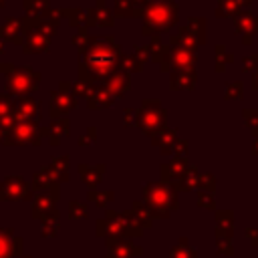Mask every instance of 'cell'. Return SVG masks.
<instances>
[{
  "instance_id": "f907efd6",
  "label": "cell",
  "mask_w": 258,
  "mask_h": 258,
  "mask_svg": "<svg viewBox=\"0 0 258 258\" xmlns=\"http://www.w3.org/2000/svg\"><path fill=\"white\" fill-rule=\"evenodd\" d=\"M198 206L206 208V210H214V194L210 191H198Z\"/></svg>"
},
{
  "instance_id": "8d00e7d4",
  "label": "cell",
  "mask_w": 258,
  "mask_h": 258,
  "mask_svg": "<svg viewBox=\"0 0 258 258\" xmlns=\"http://www.w3.org/2000/svg\"><path fill=\"white\" fill-rule=\"evenodd\" d=\"M214 54H216V67H214V69H216V73H224V71H226V67L234 60V56L226 50V46H224V44H216V46H214Z\"/></svg>"
},
{
  "instance_id": "30bf717a",
  "label": "cell",
  "mask_w": 258,
  "mask_h": 258,
  "mask_svg": "<svg viewBox=\"0 0 258 258\" xmlns=\"http://www.w3.org/2000/svg\"><path fill=\"white\" fill-rule=\"evenodd\" d=\"M12 119L14 121H34L40 119V101L32 97H16L12 99Z\"/></svg>"
},
{
  "instance_id": "6125c7cd",
  "label": "cell",
  "mask_w": 258,
  "mask_h": 258,
  "mask_svg": "<svg viewBox=\"0 0 258 258\" xmlns=\"http://www.w3.org/2000/svg\"><path fill=\"white\" fill-rule=\"evenodd\" d=\"M2 52H4V40L0 38V54H2Z\"/></svg>"
},
{
  "instance_id": "e0dca14e",
  "label": "cell",
  "mask_w": 258,
  "mask_h": 258,
  "mask_svg": "<svg viewBox=\"0 0 258 258\" xmlns=\"http://www.w3.org/2000/svg\"><path fill=\"white\" fill-rule=\"evenodd\" d=\"M87 12V28L89 26H113V12L107 8L105 0H97L95 6H91Z\"/></svg>"
},
{
  "instance_id": "b9f144b4",
  "label": "cell",
  "mask_w": 258,
  "mask_h": 258,
  "mask_svg": "<svg viewBox=\"0 0 258 258\" xmlns=\"http://www.w3.org/2000/svg\"><path fill=\"white\" fill-rule=\"evenodd\" d=\"M71 42L75 44V48L79 50V54H83V52L87 50V46H89V32H87V26L79 28V32H75V36H73Z\"/></svg>"
},
{
  "instance_id": "60d3db41",
  "label": "cell",
  "mask_w": 258,
  "mask_h": 258,
  "mask_svg": "<svg viewBox=\"0 0 258 258\" xmlns=\"http://www.w3.org/2000/svg\"><path fill=\"white\" fill-rule=\"evenodd\" d=\"M242 119H244L246 127H250L252 135L258 137V109H244L242 111Z\"/></svg>"
},
{
  "instance_id": "ac0fdd59",
  "label": "cell",
  "mask_w": 258,
  "mask_h": 258,
  "mask_svg": "<svg viewBox=\"0 0 258 258\" xmlns=\"http://www.w3.org/2000/svg\"><path fill=\"white\" fill-rule=\"evenodd\" d=\"M22 238H14L12 230L0 228V258H18L22 256Z\"/></svg>"
},
{
  "instance_id": "e7e4bbea",
  "label": "cell",
  "mask_w": 258,
  "mask_h": 258,
  "mask_svg": "<svg viewBox=\"0 0 258 258\" xmlns=\"http://www.w3.org/2000/svg\"><path fill=\"white\" fill-rule=\"evenodd\" d=\"M18 258H28V256H18Z\"/></svg>"
},
{
  "instance_id": "7402d4cb",
  "label": "cell",
  "mask_w": 258,
  "mask_h": 258,
  "mask_svg": "<svg viewBox=\"0 0 258 258\" xmlns=\"http://www.w3.org/2000/svg\"><path fill=\"white\" fill-rule=\"evenodd\" d=\"M149 52H151V60L159 64L161 71H171L169 69V56H171V46L163 44L159 38H153L149 44Z\"/></svg>"
},
{
  "instance_id": "db71d44e",
  "label": "cell",
  "mask_w": 258,
  "mask_h": 258,
  "mask_svg": "<svg viewBox=\"0 0 258 258\" xmlns=\"http://www.w3.org/2000/svg\"><path fill=\"white\" fill-rule=\"evenodd\" d=\"M95 135H97V131H95V127H89V131H87V135H83V137H79V145H83V147H87V145H93V143H95Z\"/></svg>"
},
{
  "instance_id": "484cf974",
  "label": "cell",
  "mask_w": 258,
  "mask_h": 258,
  "mask_svg": "<svg viewBox=\"0 0 258 258\" xmlns=\"http://www.w3.org/2000/svg\"><path fill=\"white\" fill-rule=\"evenodd\" d=\"M169 46H171V48H187V50H196L200 44H198L196 38L189 34V30H187L185 26H181V28H177L175 34L169 36Z\"/></svg>"
},
{
  "instance_id": "6da1fadb",
  "label": "cell",
  "mask_w": 258,
  "mask_h": 258,
  "mask_svg": "<svg viewBox=\"0 0 258 258\" xmlns=\"http://www.w3.org/2000/svg\"><path fill=\"white\" fill-rule=\"evenodd\" d=\"M79 56V81L97 85V81H103L107 75L119 71V60L123 52L113 36H99L89 38L87 50Z\"/></svg>"
},
{
  "instance_id": "94428289",
  "label": "cell",
  "mask_w": 258,
  "mask_h": 258,
  "mask_svg": "<svg viewBox=\"0 0 258 258\" xmlns=\"http://www.w3.org/2000/svg\"><path fill=\"white\" fill-rule=\"evenodd\" d=\"M240 2H242V6H250L254 0H240Z\"/></svg>"
},
{
  "instance_id": "9f6ffc18",
  "label": "cell",
  "mask_w": 258,
  "mask_h": 258,
  "mask_svg": "<svg viewBox=\"0 0 258 258\" xmlns=\"http://www.w3.org/2000/svg\"><path fill=\"white\" fill-rule=\"evenodd\" d=\"M246 238L252 240L254 246H258V230L256 228H246Z\"/></svg>"
},
{
  "instance_id": "8fae6325",
  "label": "cell",
  "mask_w": 258,
  "mask_h": 258,
  "mask_svg": "<svg viewBox=\"0 0 258 258\" xmlns=\"http://www.w3.org/2000/svg\"><path fill=\"white\" fill-rule=\"evenodd\" d=\"M234 26H236V34L242 36V42L246 46H250L252 40H254V34L258 32V16H254L250 10L242 8L234 16Z\"/></svg>"
},
{
  "instance_id": "f5cc1de1",
  "label": "cell",
  "mask_w": 258,
  "mask_h": 258,
  "mask_svg": "<svg viewBox=\"0 0 258 258\" xmlns=\"http://www.w3.org/2000/svg\"><path fill=\"white\" fill-rule=\"evenodd\" d=\"M216 244H218V252L220 254H232L234 252L232 238H216Z\"/></svg>"
},
{
  "instance_id": "1f68e13d",
  "label": "cell",
  "mask_w": 258,
  "mask_h": 258,
  "mask_svg": "<svg viewBox=\"0 0 258 258\" xmlns=\"http://www.w3.org/2000/svg\"><path fill=\"white\" fill-rule=\"evenodd\" d=\"M242 10L240 0H218L216 4V16L218 18H234Z\"/></svg>"
},
{
  "instance_id": "83f0119b",
  "label": "cell",
  "mask_w": 258,
  "mask_h": 258,
  "mask_svg": "<svg viewBox=\"0 0 258 258\" xmlns=\"http://www.w3.org/2000/svg\"><path fill=\"white\" fill-rule=\"evenodd\" d=\"M22 6H24V12H26V18L32 20V22H38L50 10L48 0H24Z\"/></svg>"
},
{
  "instance_id": "7dc6e473",
  "label": "cell",
  "mask_w": 258,
  "mask_h": 258,
  "mask_svg": "<svg viewBox=\"0 0 258 258\" xmlns=\"http://www.w3.org/2000/svg\"><path fill=\"white\" fill-rule=\"evenodd\" d=\"M12 117V99L8 93H0V119Z\"/></svg>"
},
{
  "instance_id": "bcb514c9",
  "label": "cell",
  "mask_w": 258,
  "mask_h": 258,
  "mask_svg": "<svg viewBox=\"0 0 258 258\" xmlns=\"http://www.w3.org/2000/svg\"><path fill=\"white\" fill-rule=\"evenodd\" d=\"M133 60L143 69V64L151 58V52H149V46H135V50H133Z\"/></svg>"
},
{
  "instance_id": "11a10c76",
  "label": "cell",
  "mask_w": 258,
  "mask_h": 258,
  "mask_svg": "<svg viewBox=\"0 0 258 258\" xmlns=\"http://www.w3.org/2000/svg\"><path fill=\"white\" fill-rule=\"evenodd\" d=\"M133 6H135V10H137V16H141V12H143V8L149 4V2H153V0H129Z\"/></svg>"
},
{
  "instance_id": "7a4b0ae2",
  "label": "cell",
  "mask_w": 258,
  "mask_h": 258,
  "mask_svg": "<svg viewBox=\"0 0 258 258\" xmlns=\"http://www.w3.org/2000/svg\"><path fill=\"white\" fill-rule=\"evenodd\" d=\"M141 18H143L141 32L145 36L159 38L161 32H167L169 28L177 24L179 6L175 0H153L143 8Z\"/></svg>"
},
{
  "instance_id": "c3c4849f",
  "label": "cell",
  "mask_w": 258,
  "mask_h": 258,
  "mask_svg": "<svg viewBox=\"0 0 258 258\" xmlns=\"http://www.w3.org/2000/svg\"><path fill=\"white\" fill-rule=\"evenodd\" d=\"M198 187H200L202 191H210V194H214V189H216V179H214V175H212V173H204V175H200V183H198Z\"/></svg>"
},
{
  "instance_id": "f6af8a7d",
  "label": "cell",
  "mask_w": 258,
  "mask_h": 258,
  "mask_svg": "<svg viewBox=\"0 0 258 258\" xmlns=\"http://www.w3.org/2000/svg\"><path fill=\"white\" fill-rule=\"evenodd\" d=\"M97 85H93V83H85V81H77L75 85H73V95H75V99L77 97H89L91 93H93V89H95Z\"/></svg>"
},
{
  "instance_id": "d6986e66",
  "label": "cell",
  "mask_w": 258,
  "mask_h": 258,
  "mask_svg": "<svg viewBox=\"0 0 258 258\" xmlns=\"http://www.w3.org/2000/svg\"><path fill=\"white\" fill-rule=\"evenodd\" d=\"M187 167H189V163H187L185 157H175L173 161L161 165V181L169 183V185L177 183L183 177V173L187 171Z\"/></svg>"
},
{
  "instance_id": "4fadbf2b",
  "label": "cell",
  "mask_w": 258,
  "mask_h": 258,
  "mask_svg": "<svg viewBox=\"0 0 258 258\" xmlns=\"http://www.w3.org/2000/svg\"><path fill=\"white\" fill-rule=\"evenodd\" d=\"M56 198H58V185H54V187L48 189V191H38V194L34 196V200H32V208H30L32 218L42 220L46 214H50L52 210H56V208H54Z\"/></svg>"
},
{
  "instance_id": "7bdbcfd3",
  "label": "cell",
  "mask_w": 258,
  "mask_h": 258,
  "mask_svg": "<svg viewBox=\"0 0 258 258\" xmlns=\"http://www.w3.org/2000/svg\"><path fill=\"white\" fill-rule=\"evenodd\" d=\"M113 198H115L113 191H95V189H89V200L95 202V204L101 206V208H105Z\"/></svg>"
},
{
  "instance_id": "44dd1931",
  "label": "cell",
  "mask_w": 258,
  "mask_h": 258,
  "mask_svg": "<svg viewBox=\"0 0 258 258\" xmlns=\"http://www.w3.org/2000/svg\"><path fill=\"white\" fill-rule=\"evenodd\" d=\"M196 71L185 69V71H171L169 77V87L173 91H191L196 87Z\"/></svg>"
},
{
  "instance_id": "277c9868",
  "label": "cell",
  "mask_w": 258,
  "mask_h": 258,
  "mask_svg": "<svg viewBox=\"0 0 258 258\" xmlns=\"http://www.w3.org/2000/svg\"><path fill=\"white\" fill-rule=\"evenodd\" d=\"M97 236H109V238H137L141 236L143 228L135 222L131 212H107L103 220L95 226Z\"/></svg>"
},
{
  "instance_id": "4dcf8cb0",
  "label": "cell",
  "mask_w": 258,
  "mask_h": 258,
  "mask_svg": "<svg viewBox=\"0 0 258 258\" xmlns=\"http://www.w3.org/2000/svg\"><path fill=\"white\" fill-rule=\"evenodd\" d=\"M54 185H58V183H54V179H52V175H50V169H48V165H46V167H42V169H38V171L34 173L30 187H32L34 191H48V189H52Z\"/></svg>"
},
{
  "instance_id": "8992f818",
  "label": "cell",
  "mask_w": 258,
  "mask_h": 258,
  "mask_svg": "<svg viewBox=\"0 0 258 258\" xmlns=\"http://www.w3.org/2000/svg\"><path fill=\"white\" fill-rule=\"evenodd\" d=\"M135 125L149 137L165 129V109L159 101L147 99L141 103V107L135 111Z\"/></svg>"
},
{
  "instance_id": "9a60e30c",
  "label": "cell",
  "mask_w": 258,
  "mask_h": 258,
  "mask_svg": "<svg viewBox=\"0 0 258 258\" xmlns=\"http://www.w3.org/2000/svg\"><path fill=\"white\" fill-rule=\"evenodd\" d=\"M28 28V22L26 18H8L2 26H0V38L4 40H10V42H16V44H22L24 42V32Z\"/></svg>"
},
{
  "instance_id": "6f0895ef",
  "label": "cell",
  "mask_w": 258,
  "mask_h": 258,
  "mask_svg": "<svg viewBox=\"0 0 258 258\" xmlns=\"http://www.w3.org/2000/svg\"><path fill=\"white\" fill-rule=\"evenodd\" d=\"M133 113H135L133 109H125V119H123V123H125V125H129V123H131V117H133Z\"/></svg>"
},
{
  "instance_id": "d590c367",
  "label": "cell",
  "mask_w": 258,
  "mask_h": 258,
  "mask_svg": "<svg viewBox=\"0 0 258 258\" xmlns=\"http://www.w3.org/2000/svg\"><path fill=\"white\" fill-rule=\"evenodd\" d=\"M131 214H133L135 222H137L141 228H149V226L153 224V218H151V214H149V210L145 208L143 202H133V206H131Z\"/></svg>"
},
{
  "instance_id": "be15d7a7",
  "label": "cell",
  "mask_w": 258,
  "mask_h": 258,
  "mask_svg": "<svg viewBox=\"0 0 258 258\" xmlns=\"http://www.w3.org/2000/svg\"><path fill=\"white\" fill-rule=\"evenodd\" d=\"M6 4V0H0V6H4Z\"/></svg>"
},
{
  "instance_id": "74e56055",
  "label": "cell",
  "mask_w": 258,
  "mask_h": 258,
  "mask_svg": "<svg viewBox=\"0 0 258 258\" xmlns=\"http://www.w3.org/2000/svg\"><path fill=\"white\" fill-rule=\"evenodd\" d=\"M224 99L226 101H240V99H244V83L242 81L228 83L226 89H224Z\"/></svg>"
},
{
  "instance_id": "f1b7e54d",
  "label": "cell",
  "mask_w": 258,
  "mask_h": 258,
  "mask_svg": "<svg viewBox=\"0 0 258 258\" xmlns=\"http://www.w3.org/2000/svg\"><path fill=\"white\" fill-rule=\"evenodd\" d=\"M175 139H177V131H175V129H167V127L161 129L159 133H155V135L151 137L153 145L159 147L161 153H171V147H173Z\"/></svg>"
},
{
  "instance_id": "d6a6232c",
  "label": "cell",
  "mask_w": 258,
  "mask_h": 258,
  "mask_svg": "<svg viewBox=\"0 0 258 258\" xmlns=\"http://www.w3.org/2000/svg\"><path fill=\"white\" fill-rule=\"evenodd\" d=\"M58 12H60V16H67L71 26H75V28L87 26V12L83 8H60Z\"/></svg>"
},
{
  "instance_id": "9c48e42d",
  "label": "cell",
  "mask_w": 258,
  "mask_h": 258,
  "mask_svg": "<svg viewBox=\"0 0 258 258\" xmlns=\"http://www.w3.org/2000/svg\"><path fill=\"white\" fill-rule=\"evenodd\" d=\"M30 198H32V187L20 175H8L0 181V200L2 202L30 200Z\"/></svg>"
},
{
  "instance_id": "681fc988",
  "label": "cell",
  "mask_w": 258,
  "mask_h": 258,
  "mask_svg": "<svg viewBox=\"0 0 258 258\" xmlns=\"http://www.w3.org/2000/svg\"><path fill=\"white\" fill-rule=\"evenodd\" d=\"M258 69V52H252L242 58V71L244 73H254Z\"/></svg>"
},
{
  "instance_id": "f35d334b",
  "label": "cell",
  "mask_w": 258,
  "mask_h": 258,
  "mask_svg": "<svg viewBox=\"0 0 258 258\" xmlns=\"http://www.w3.org/2000/svg\"><path fill=\"white\" fill-rule=\"evenodd\" d=\"M169 258H198V256H196V250L187 244V240L181 238L179 244L171 250V256H169Z\"/></svg>"
},
{
  "instance_id": "4316f807",
  "label": "cell",
  "mask_w": 258,
  "mask_h": 258,
  "mask_svg": "<svg viewBox=\"0 0 258 258\" xmlns=\"http://www.w3.org/2000/svg\"><path fill=\"white\" fill-rule=\"evenodd\" d=\"M113 103H115V99H113L101 85H97V87L93 89V93L87 97L89 109H107V107H111Z\"/></svg>"
},
{
  "instance_id": "f546056e",
  "label": "cell",
  "mask_w": 258,
  "mask_h": 258,
  "mask_svg": "<svg viewBox=\"0 0 258 258\" xmlns=\"http://www.w3.org/2000/svg\"><path fill=\"white\" fill-rule=\"evenodd\" d=\"M50 175L54 179V183H62L69 179V157L60 155V157H52V163L48 165Z\"/></svg>"
},
{
  "instance_id": "3957f363",
  "label": "cell",
  "mask_w": 258,
  "mask_h": 258,
  "mask_svg": "<svg viewBox=\"0 0 258 258\" xmlns=\"http://www.w3.org/2000/svg\"><path fill=\"white\" fill-rule=\"evenodd\" d=\"M143 204L149 210L151 218H169L173 210H177V191L163 181H151L143 187Z\"/></svg>"
},
{
  "instance_id": "ee69618b",
  "label": "cell",
  "mask_w": 258,
  "mask_h": 258,
  "mask_svg": "<svg viewBox=\"0 0 258 258\" xmlns=\"http://www.w3.org/2000/svg\"><path fill=\"white\" fill-rule=\"evenodd\" d=\"M69 218L71 220H83V218H87V204H81V202L73 200L69 204Z\"/></svg>"
},
{
  "instance_id": "7c38bea8",
  "label": "cell",
  "mask_w": 258,
  "mask_h": 258,
  "mask_svg": "<svg viewBox=\"0 0 258 258\" xmlns=\"http://www.w3.org/2000/svg\"><path fill=\"white\" fill-rule=\"evenodd\" d=\"M101 87H103L113 99H119V97H123V95L131 89V77H129V73H125V71H115V73L107 75V77L101 81Z\"/></svg>"
},
{
  "instance_id": "816d5d0a",
  "label": "cell",
  "mask_w": 258,
  "mask_h": 258,
  "mask_svg": "<svg viewBox=\"0 0 258 258\" xmlns=\"http://www.w3.org/2000/svg\"><path fill=\"white\" fill-rule=\"evenodd\" d=\"M171 153H175V157H185L187 153V139H175L173 147H171Z\"/></svg>"
},
{
  "instance_id": "d4e9b609",
  "label": "cell",
  "mask_w": 258,
  "mask_h": 258,
  "mask_svg": "<svg viewBox=\"0 0 258 258\" xmlns=\"http://www.w3.org/2000/svg\"><path fill=\"white\" fill-rule=\"evenodd\" d=\"M103 173H105V165H103V163H99V165H85V163L79 165V175L83 177L85 185H89L91 189H93L97 183H101Z\"/></svg>"
},
{
  "instance_id": "cb8c5ba5",
  "label": "cell",
  "mask_w": 258,
  "mask_h": 258,
  "mask_svg": "<svg viewBox=\"0 0 258 258\" xmlns=\"http://www.w3.org/2000/svg\"><path fill=\"white\" fill-rule=\"evenodd\" d=\"M234 232V214L230 210L216 212V238H232Z\"/></svg>"
},
{
  "instance_id": "836d02e7",
  "label": "cell",
  "mask_w": 258,
  "mask_h": 258,
  "mask_svg": "<svg viewBox=\"0 0 258 258\" xmlns=\"http://www.w3.org/2000/svg\"><path fill=\"white\" fill-rule=\"evenodd\" d=\"M185 28H187L189 34L196 38L198 44H204V42H206V20H204L202 16H194V18H189L187 24H185Z\"/></svg>"
},
{
  "instance_id": "2e32d148",
  "label": "cell",
  "mask_w": 258,
  "mask_h": 258,
  "mask_svg": "<svg viewBox=\"0 0 258 258\" xmlns=\"http://www.w3.org/2000/svg\"><path fill=\"white\" fill-rule=\"evenodd\" d=\"M141 248L133 246L125 238H107V258H133L139 256Z\"/></svg>"
},
{
  "instance_id": "ffe728a7",
  "label": "cell",
  "mask_w": 258,
  "mask_h": 258,
  "mask_svg": "<svg viewBox=\"0 0 258 258\" xmlns=\"http://www.w3.org/2000/svg\"><path fill=\"white\" fill-rule=\"evenodd\" d=\"M194 64H196V50L171 48V56H169V69H171V71L194 69Z\"/></svg>"
},
{
  "instance_id": "e575fe53",
  "label": "cell",
  "mask_w": 258,
  "mask_h": 258,
  "mask_svg": "<svg viewBox=\"0 0 258 258\" xmlns=\"http://www.w3.org/2000/svg\"><path fill=\"white\" fill-rule=\"evenodd\" d=\"M42 236L44 238H54L58 234L60 222H58V210H52L50 214H46L42 220Z\"/></svg>"
},
{
  "instance_id": "603a6c76",
  "label": "cell",
  "mask_w": 258,
  "mask_h": 258,
  "mask_svg": "<svg viewBox=\"0 0 258 258\" xmlns=\"http://www.w3.org/2000/svg\"><path fill=\"white\" fill-rule=\"evenodd\" d=\"M69 133H71V129H69V119H67V117H62V119H52L50 127H46V129L42 127V135H48L50 145H58L60 139L67 137Z\"/></svg>"
},
{
  "instance_id": "5b68a950",
  "label": "cell",
  "mask_w": 258,
  "mask_h": 258,
  "mask_svg": "<svg viewBox=\"0 0 258 258\" xmlns=\"http://www.w3.org/2000/svg\"><path fill=\"white\" fill-rule=\"evenodd\" d=\"M0 73L6 75V93L12 97H30L40 87V73L28 67H14L6 62L0 64Z\"/></svg>"
},
{
  "instance_id": "5bb4252c",
  "label": "cell",
  "mask_w": 258,
  "mask_h": 258,
  "mask_svg": "<svg viewBox=\"0 0 258 258\" xmlns=\"http://www.w3.org/2000/svg\"><path fill=\"white\" fill-rule=\"evenodd\" d=\"M24 52L26 54H38V52H46L50 48V36H46L44 32H40L36 26L26 28L24 32Z\"/></svg>"
},
{
  "instance_id": "52a82bcc",
  "label": "cell",
  "mask_w": 258,
  "mask_h": 258,
  "mask_svg": "<svg viewBox=\"0 0 258 258\" xmlns=\"http://www.w3.org/2000/svg\"><path fill=\"white\" fill-rule=\"evenodd\" d=\"M42 127L34 121H14L4 137V145H40Z\"/></svg>"
},
{
  "instance_id": "91938a15",
  "label": "cell",
  "mask_w": 258,
  "mask_h": 258,
  "mask_svg": "<svg viewBox=\"0 0 258 258\" xmlns=\"http://www.w3.org/2000/svg\"><path fill=\"white\" fill-rule=\"evenodd\" d=\"M252 151L258 155V137H254V143H252Z\"/></svg>"
},
{
  "instance_id": "ab89813d",
  "label": "cell",
  "mask_w": 258,
  "mask_h": 258,
  "mask_svg": "<svg viewBox=\"0 0 258 258\" xmlns=\"http://www.w3.org/2000/svg\"><path fill=\"white\" fill-rule=\"evenodd\" d=\"M115 16L131 18V16H137V10L129 0H115Z\"/></svg>"
},
{
  "instance_id": "680465c9",
  "label": "cell",
  "mask_w": 258,
  "mask_h": 258,
  "mask_svg": "<svg viewBox=\"0 0 258 258\" xmlns=\"http://www.w3.org/2000/svg\"><path fill=\"white\" fill-rule=\"evenodd\" d=\"M252 89H254V91H258V69L252 73Z\"/></svg>"
},
{
  "instance_id": "ba28073f",
  "label": "cell",
  "mask_w": 258,
  "mask_h": 258,
  "mask_svg": "<svg viewBox=\"0 0 258 258\" xmlns=\"http://www.w3.org/2000/svg\"><path fill=\"white\" fill-rule=\"evenodd\" d=\"M75 107H77V99L73 95V85L62 81L58 85V89H54L50 93V117L52 119H62Z\"/></svg>"
}]
</instances>
